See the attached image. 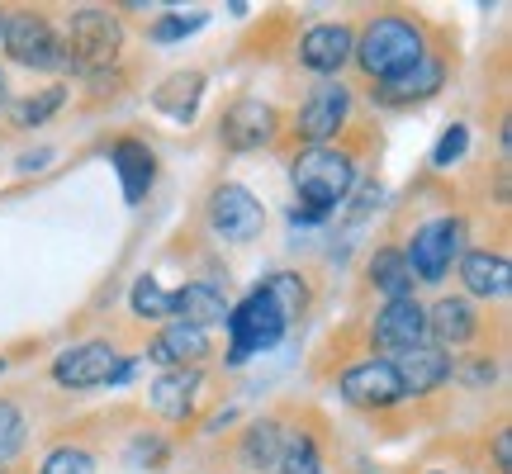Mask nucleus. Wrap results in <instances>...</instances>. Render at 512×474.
<instances>
[{
	"label": "nucleus",
	"mask_w": 512,
	"mask_h": 474,
	"mask_svg": "<svg viewBox=\"0 0 512 474\" xmlns=\"http://www.w3.org/2000/svg\"><path fill=\"white\" fill-rule=\"evenodd\" d=\"M422 53H427V43H422V29L413 24V19L375 15L366 24V34L356 38V53H351V62H356L370 81H389V76L408 72Z\"/></svg>",
	"instance_id": "1"
},
{
	"label": "nucleus",
	"mask_w": 512,
	"mask_h": 474,
	"mask_svg": "<svg viewBox=\"0 0 512 474\" xmlns=\"http://www.w3.org/2000/svg\"><path fill=\"white\" fill-rule=\"evenodd\" d=\"M57 43H62V67L100 76L124 48V24L105 5H81V10L67 15V34Z\"/></svg>",
	"instance_id": "2"
},
{
	"label": "nucleus",
	"mask_w": 512,
	"mask_h": 474,
	"mask_svg": "<svg viewBox=\"0 0 512 474\" xmlns=\"http://www.w3.org/2000/svg\"><path fill=\"white\" fill-rule=\"evenodd\" d=\"M290 176H294V190H299L294 204L318 209L328 219L332 209L351 195V185H356V162H351L347 152H337V147H309V152L294 157Z\"/></svg>",
	"instance_id": "3"
},
{
	"label": "nucleus",
	"mask_w": 512,
	"mask_h": 474,
	"mask_svg": "<svg viewBox=\"0 0 512 474\" xmlns=\"http://www.w3.org/2000/svg\"><path fill=\"white\" fill-rule=\"evenodd\" d=\"M285 313L275 309V299L266 290H252L238 309H228V332H233V347H228V361L242 365L247 356H261L271 351L280 337H285Z\"/></svg>",
	"instance_id": "4"
},
{
	"label": "nucleus",
	"mask_w": 512,
	"mask_h": 474,
	"mask_svg": "<svg viewBox=\"0 0 512 474\" xmlns=\"http://www.w3.org/2000/svg\"><path fill=\"white\" fill-rule=\"evenodd\" d=\"M460 242H465V223L451 219V214H446V219L422 223L418 233L408 237V252H403V261H408L413 280L437 285L441 275L451 271V261L460 256Z\"/></svg>",
	"instance_id": "5"
},
{
	"label": "nucleus",
	"mask_w": 512,
	"mask_h": 474,
	"mask_svg": "<svg viewBox=\"0 0 512 474\" xmlns=\"http://www.w3.org/2000/svg\"><path fill=\"white\" fill-rule=\"evenodd\" d=\"M133 365L110 347V342H81V347H67L53 361V380L62 389H100V384L124 380Z\"/></svg>",
	"instance_id": "6"
},
{
	"label": "nucleus",
	"mask_w": 512,
	"mask_h": 474,
	"mask_svg": "<svg viewBox=\"0 0 512 474\" xmlns=\"http://www.w3.org/2000/svg\"><path fill=\"white\" fill-rule=\"evenodd\" d=\"M5 48L15 62L34 67V72H57L62 67V43L57 29L34 10H10L5 15Z\"/></svg>",
	"instance_id": "7"
},
{
	"label": "nucleus",
	"mask_w": 512,
	"mask_h": 474,
	"mask_svg": "<svg viewBox=\"0 0 512 474\" xmlns=\"http://www.w3.org/2000/svg\"><path fill=\"white\" fill-rule=\"evenodd\" d=\"M209 228L223 242H252L266 228V209H261V200L247 185H219L209 195Z\"/></svg>",
	"instance_id": "8"
},
{
	"label": "nucleus",
	"mask_w": 512,
	"mask_h": 474,
	"mask_svg": "<svg viewBox=\"0 0 512 474\" xmlns=\"http://www.w3.org/2000/svg\"><path fill=\"white\" fill-rule=\"evenodd\" d=\"M347 114H351V91L342 81H323V86L299 105L294 128H299V138L309 147H332V138H337L342 124H347Z\"/></svg>",
	"instance_id": "9"
},
{
	"label": "nucleus",
	"mask_w": 512,
	"mask_h": 474,
	"mask_svg": "<svg viewBox=\"0 0 512 474\" xmlns=\"http://www.w3.org/2000/svg\"><path fill=\"white\" fill-rule=\"evenodd\" d=\"M275 133H280V114L266 100H256V95L233 100V110L223 114L219 124V138L228 152H256V147L275 143Z\"/></svg>",
	"instance_id": "10"
},
{
	"label": "nucleus",
	"mask_w": 512,
	"mask_h": 474,
	"mask_svg": "<svg viewBox=\"0 0 512 474\" xmlns=\"http://www.w3.org/2000/svg\"><path fill=\"white\" fill-rule=\"evenodd\" d=\"M375 347L384 351H413L427 342V309H422L418 299L408 294V299H389L380 313H375Z\"/></svg>",
	"instance_id": "11"
},
{
	"label": "nucleus",
	"mask_w": 512,
	"mask_h": 474,
	"mask_svg": "<svg viewBox=\"0 0 512 474\" xmlns=\"http://www.w3.org/2000/svg\"><path fill=\"white\" fill-rule=\"evenodd\" d=\"M356 53V34L351 24H313L309 34L299 38V67H309L318 76H337Z\"/></svg>",
	"instance_id": "12"
},
{
	"label": "nucleus",
	"mask_w": 512,
	"mask_h": 474,
	"mask_svg": "<svg viewBox=\"0 0 512 474\" xmlns=\"http://www.w3.org/2000/svg\"><path fill=\"white\" fill-rule=\"evenodd\" d=\"M342 394L356 408H394L403 399V384L389 361H361L342 375Z\"/></svg>",
	"instance_id": "13"
},
{
	"label": "nucleus",
	"mask_w": 512,
	"mask_h": 474,
	"mask_svg": "<svg viewBox=\"0 0 512 474\" xmlns=\"http://www.w3.org/2000/svg\"><path fill=\"white\" fill-rule=\"evenodd\" d=\"M441 81H446V62H441L437 53H422L408 72L380 81L375 100H380V105H389V110H399V105H418V100H427V95L441 91Z\"/></svg>",
	"instance_id": "14"
},
{
	"label": "nucleus",
	"mask_w": 512,
	"mask_h": 474,
	"mask_svg": "<svg viewBox=\"0 0 512 474\" xmlns=\"http://www.w3.org/2000/svg\"><path fill=\"white\" fill-rule=\"evenodd\" d=\"M394 375H399V384H403V399L413 394V399H422V394H432V389H441V384L451 380V356L441 347H413V351H399L394 356Z\"/></svg>",
	"instance_id": "15"
},
{
	"label": "nucleus",
	"mask_w": 512,
	"mask_h": 474,
	"mask_svg": "<svg viewBox=\"0 0 512 474\" xmlns=\"http://www.w3.org/2000/svg\"><path fill=\"white\" fill-rule=\"evenodd\" d=\"M171 318L176 323H190V328H214V323H228V299H223L219 285L209 280H190L171 294Z\"/></svg>",
	"instance_id": "16"
},
{
	"label": "nucleus",
	"mask_w": 512,
	"mask_h": 474,
	"mask_svg": "<svg viewBox=\"0 0 512 474\" xmlns=\"http://www.w3.org/2000/svg\"><path fill=\"white\" fill-rule=\"evenodd\" d=\"M209 356V332L204 328H190V323H166L157 332V342L147 347V361H157L162 370H185Z\"/></svg>",
	"instance_id": "17"
},
{
	"label": "nucleus",
	"mask_w": 512,
	"mask_h": 474,
	"mask_svg": "<svg viewBox=\"0 0 512 474\" xmlns=\"http://www.w3.org/2000/svg\"><path fill=\"white\" fill-rule=\"evenodd\" d=\"M110 162H114V171H119V185H124V204H143V195L152 190V181H157L152 147L138 143V138H124V143H114Z\"/></svg>",
	"instance_id": "18"
},
{
	"label": "nucleus",
	"mask_w": 512,
	"mask_h": 474,
	"mask_svg": "<svg viewBox=\"0 0 512 474\" xmlns=\"http://www.w3.org/2000/svg\"><path fill=\"white\" fill-rule=\"evenodd\" d=\"M460 280L479 299H503L512 280V266H508V256H498V252H465L460 256Z\"/></svg>",
	"instance_id": "19"
},
{
	"label": "nucleus",
	"mask_w": 512,
	"mask_h": 474,
	"mask_svg": "<svg viewBox=\"0 0 512 474\" xmlns=\"http://www.w3.org/2000/svg\"><path fill=\"white\" fill-rule=\"evenodd\" d=\"M479 332V318L470 309V299H437V309H427V337H437L441 351L465 347Z\"/></svg>",
	"instance_id": "20"
},
{
	"label": "nucleus",
	"mask_w": 512,
	"mask_h": 474,
	"mask_svg": "<svg viewBox=\"0 0 512 474\" xmlns=\"http://www.w3.org/2000/svg\"><path fill=\"white\" fill-rule=\"evenodd\" d=\"M200 95H204V76L200 72H176L157 86L152 105H157L162 114H171L176 124H185V119H195V110H200Z\"/></svg>",
	"instance_id": "21"
},
{
	"label": "nucleus",
	"mask_w": 512,
	"mask_h": 474,
	"mask_svg": "<svg viewBox=\"0 0 512 474\" xmlns=\"http://www.w3.org/2000/svg\"><path fill=\"white\" fill-rule=\"evenodd\" d=\"M195 389H200V375H195V370H166L162 380L152 384V408H157L162 418L181 422V418H190V408H195Z\"/></svg>",
	"instance_id": "22"
},
{
	"label": "nucleus",
	"mask_w": 512,
	"mask_h": 474,
	"mask_svg": "<svg viewBox=\"0 0 512 474\" xmlns=\"http://www.w3.org/2000/svg\"><path fill=\"white\" fill-rule=\"evenodd\" d=\"M285 432H280V422H256L252 432L242 437V465L247 470H275L280 465V456H285Z\"/></svg>",
	"instance_id": "23"
},
{
	"label": "nucleus",
	"mask_w": 512,
	"mask_h": 474,
	"mask_svg": "<svg viewBox=\"0 0 512 474\" xmlns=\"http://www.w3.org/2000/svg\"><path fill=\"white\" fill-rule=\"evenodd\" d=\"M370 285L384 294V299H408L413 294V271L403 261L399 247H384V252L370 256Z\"/></svg>",
	"instance_id": "24"
},
{
	"label": "nucleus",
	"mask_w": 512,
	"mask_h": 474,
	"mask_svg": "<svg viewBox=\"0 0 512 474\" xmlns=\"http://www.w3.org/2000/svg\"><path fill=\"white\" fill-rule=\"evenodd\" d=\"M261 290H266V294L275 299V309L285 313V323H294L299 313L309 309V290H304V280H299L294 271H275L271 280L261 285Z\"/></svg>",
	"instance_id": "25"
},
{
	"label": "nucleus",
	"mask_w": 512,
	"mask_h": 474,
	"mask_svg": "<svg viewBox=\"0 0 512 474\" xmlns=\"http://www.w3.org/2000/svg\"><path fill=\"white\" fill-rule=\"evenodd\" d=\"M275 474H323V456H318L313 437H304V432H299V437L285 441V456H280Z\"/></svg>",
	"instance_id": "26"
},
{
	"label": "nucleus",
	"mask_w": 512,
	"mask_h": 474,
	"mask_svg": "<svg viewBox=\"0 0 512 474\" xmlns=\"http://www.w3.org/2000/svg\"><path fill=\"white\" fill-rule=\"evenodd\" d=\"M128 309L138 313V318H171V294H166L152 275H143V280H133Z\"/></svg>",
	"instance_id": "27"
},
{
	"label": "nucleus",
	"mask_w": 512,
	"mask_h": 474,
	"mask_svg": "<svg viewBox=\"0 0 512 474\" xmlns=\"http://www.w3.org/2000/svg\"><path fill=\"white\" fill-rule=\"evenodd\" d=\"M24 432H29V422L19 413L10 399H0V465L5 460H15L24 451Z\"/></svg>",
	"instance_id": "28"
},
{
	"label": "nucleus",
	"mask_w": 512,
	"mask_h": 474,
	"mask_svg": "<svg viewBox=\"0 0 512 474\" xmlns=\"http://www.w3.org/2000/svg\"><path fill=\"white\" fill-rule=\"evenodd\" d=\"M62 100H67V86H48L43 95H34V100H24V105L15 110V128H34V124H43L48 114L62 110Z\"/></svg>",
	"instance_id": "29"
},
{
	"label": "nucleus",
	"mask_w": 512,
	"mask_h": 474,
	"mask_svg": "<svg viewBox=\"0 0 512 474\" xmlns=\"http://www.w3.org/2000/svg\"><path fill=\"white\" fill-rule=\"evenodd\" d=\"M38 474H95V460H91V451H81V446H57L53 456L43 460Z\"/></svg>",
	"instance_id": "30"
},
{
	"label": "nucleus",
	"mask_w": 512,
	"mask_h": 474,
	"mask_svg": "<svg viewBox=\"0 0 512 474\" xmlns=\"http://www.w3.org/2000/svg\"><path fill=\"white\" fill-rule=\"evenodd\" d=\"M465 147H470V128L451 124L446 133H441V143L432 147V166H441V171H446V166H456L460 157H465Z\"/></svg>",
	"instance_id": "31"
},
{
	"label": "nucleus",
	"mask_w": 512,
	"mask_h": 474,
	"mask_svg": "<svg viewBox=\"0 0 512 474\" xmlns=\"http://www.w3.org/2000/svg\"><path fill=\"white\" fill-rule=\"evenodd\" d=\"M204 24V10H195V15H166L152 24V38L157 43H171V38H185V34H195Z\"/></svg>",
	"instance_id": "32"
},
{
	"label": "nucleus",
	"mask_w": 512,
	"mask_h": 474,
	"mask_svg": "<svg viewBox=\"0 0 512 474\" xmlns=\"http://www.w3.org/2000/svg\"><path fill=\"white\" fill-rule=\"evenodd\" d=\"M494 465L503 474L512 470V432H508V427H498V432H494Z\"/></svg>",
	"instance_id": "33"
},
{
	"label": "nucleus",
	"mask_w": 512,
	"mask_h": 474,
	"mask_svg": "<svg viewBox=\"0 0 512 474\" xmlns=\"http://www.w3.org/2000/svg\"><path fill=\"white\" fill-rule=\"evenodd\" d=\"M53 152H29V157H19V171H38V162H48Z\"/></svg>",
	"instance_id": "34"
},
{
	"label": "nucleus",
	"mask_w": 512,
	"mask_h": 474,
	"mask_svg": "<svg viewBox=\"0 0 512 474\" xmlns=\"http://www.w3.org/2000/svg\"><path fill=\"white\" fill-rule=\"evenodd\" d=\"M5 15H10V10H0V43H5Z\"/></svg>",
	"instance_id": "35"
},
{
	"label": "nucleus",
	"mask_w": 512,
	"mask_h": 474,
	"mask_svg": "<svg viewBox=\"0 0 512 474\" xmlns=\"http://www.w3.org/2000/svg\"><path fill=\"white\" fill-rule=\"evenodd\" d=\"M0 105H5V76H0Z\"/></svg>",
	"instance_id": "36"
},
{
	"label": "nucleus",
	"mask_w": 512,
	"mask_h": 474,
	"mask_svg": "<svg viewBox=\"0 0 512 474\" xmlns=\"http://www.w3.org/2000/svg\"><path fill=\"white\" fill-rule=\"evenodd\" d=\"M0 370H5V356H0Z\"/></svg>",
	"instance_id": "37"
},
{
	"label": "nucleus",
	"mask_w": 512,
	"mask_h": 474,
	"mask_svg": "<svg viewBox=\"0 0 512 474\" xmlns=\"http://www.w3.org/2000/svg\"><path fill=\"white\" fill-rule=\"evenodd\" d=\"M432 474H446V470H432Z\"/></svg>",
	"instance_id": "38"
},
{
	"label": "nucleus",
	"mask_w": 512,
	"mask_h": 474,
	"mask_svg": "<svg viewBox=\"0 0 512 474\" xmlns=\"http://www.w3.org/2000/svg\"><path fill=\"white\" fill-rule=\"evenodd\" d=\"M0 474H5V465H0Z\"/></svg>",
	"instance_id": "39"
}]
</instances>
